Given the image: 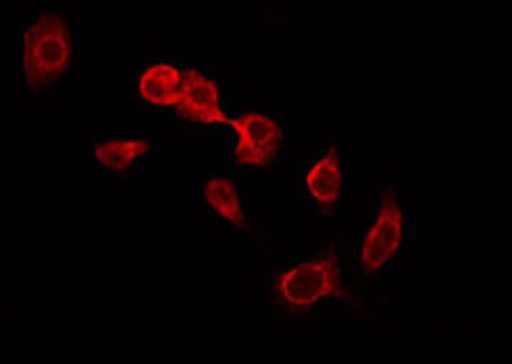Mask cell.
<instances>
[{"mask_svg":"<svg viewBox=\"0 0 512 364\" xmlns=\"http://www.w3.org/2000/svg\"><path fill=\"white\" fill-rule=\"evenodd\" d=\"M72 30L60 10H46L25 32V74L32 89L46 86L69 69Z\"/></svg>","mask_w":512,"mask_h":364,"instance_id":"cell-1","label":"cell"},{"mask_svg":"<svg viewBox=\"0 0 512 364\" xmlns=\"http://www.w3.org/2000/svg\"><path fill=\"white\" fill-rule=\"evenodd\" d=\"M342 289L339 256L328 254L278 273L275 292L288 308L308 310Z\"/></svg>","mask_w":512,"mask_h":364,"instance_id":"cell-2","label":"cell"},{"mask_svg":"<svg viewBox=\"0 0 512 364\" xmlns=\"http://www.w3.org/2000/svg\"><path fill=\"white\" fill-rule=\"evenodd\" d=\"M404 235L406 212L390 188L360 244L359 262L363 272L373 275L390 264L402 248Z\"/></svg>","mask_w":512,"mask_h":364,"instance_id":"cell-3","label":"cell"},{"mask_svg":"<svg viewBox=\"0 0 512 364\" xmlns=\"http://www.w3.org/2000/svg\"><path fill=\"white\" fill-rule=\"evenodd\" d=\"M228 124L237 136L235 158L244 167H266L284 144V128L268 114L247 111L229 119Z\"/></svg>","mask_w":512,"mask_h":364,"instance_id":"cell-4","label":"cell"},{"mask_svg":"<svg viewBox=\"0 0 512 364\" xmlns=\"http://www.w3.org/2000/svg\"><path fill=\"white\" fill-rule=\"evenodd\" d=\"M177 110L185 119L204 126L228 124L229 117L217 80L197 69L184 70Z\"/></svg>","mask_w":512,"mask_h":364,"instance_id":"cell-5","label":"cell"},{"mask_svg":"<svg viewBox=\"0 0 512 364\" xmlns=\"http://www.w3.org/2000/svg\"><path fill=\"white\" fill-rule=\"evenodd\" d=\"M184 70L174 63L150 64L138 79L141 99L156 107L177 106Z\"/></svg>","mask_w":512,"mask_h":364,"instance_id":"cell-6","label":"cell"},{"mask_svg":"<svg viewBox=\"0 0 512 364\" xmlns=\"http://www.w3.org/2000/svg\"><path fill=\"white\" fill-rule=\"evenodd\" d=\"M343 171L340 151L336 144L311 165L305 175V187L313 200L320 205L332 207L342 195Z\"/></svg>","mask_w":512,"mask_h":364,"instance_id":"cell-7","label":"cell"},{"mask_svg":"<svg viewBox=\"0 0 512 364\" xmlns=\"http://www.w3.org/2000/svg\"><path fill=\"white\" fill-rule=\"evenodd\" d=\"M208 207L237 228L247 227V212L237 182L225 175H212L204 185Z\"/></svg>","mask_w":512,"mask_h":364,"instance_id":"cell-8","label":"cell"},{"mask_svg":"<svg viewBox=\"0 0 512 364\" xmlns=\"http://www.w3.org/2000/svg\"><path fill=\"white\" fill-rule=\"evenodd\" d=\"M153 150L148 140H107L97 141L94 157L101 165L113 171H124L147 157Z\"/></svg>","mask_w":512,"mask_h":364,"instance_id":"cell-9","label":"cell"}]
</instances>
